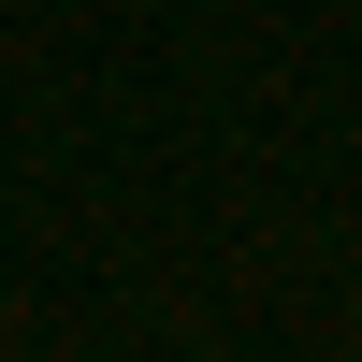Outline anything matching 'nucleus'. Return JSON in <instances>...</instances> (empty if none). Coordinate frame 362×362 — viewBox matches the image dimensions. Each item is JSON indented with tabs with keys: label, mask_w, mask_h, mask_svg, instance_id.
<instances>
[]
</instances>
